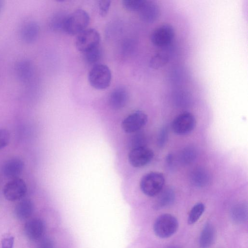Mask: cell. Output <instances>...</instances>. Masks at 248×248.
<instances>
[{
    "mask_svg": "<svg viewBox=\"0 0 248 248\" xmlns=\"http://www.w3.org/2000/svg\"><path fill=\"white\" fill-rule=\"evenodd\" d=\"M33 72L32 64L29 60H21L16 65V73L17 78L21 81H29L32 76Z\"/></svg>",
    "mask_w": 248,
    "mask_h": 248,
    "instance_id": "cell-16",
    "label": "cell"
},
{
    "mask_svg": "<svg viewBox=\"0 0 248 248\" xmlns=\"http://www.w3.org/2000/svg\"><path fill=\"white\" fill-rule=\"evenodd\" d=\"M36 248H54L53 242L49 238H44L38 243Z\"/></svg>",
    "mask_w": 248,
    "mask_h": 248,
    "instance_id": "cell-33",
    "label": "cell"
},
{
    "mask_svg": "<svg viewBox=\"0 0 248 248\" xmlns=\"http://www.w3.org/2000/svg\"><path fill=\"white\" fill-rule=\"evenodd\" d=\"M215 238V230L210 223L205 224L201 232L199 244L201 248H209L213 243Z\"/></svg>",
    "mask_w": 248,
    "mask_h": 248,
    "instance_id": "cell-19",
    "label": "cell"
},
{
    "mask_svg": "<svg viewBox=\"0 0 248 248\" xmlns=\"http://www.w3.org/2000/svg\"><path fill=\"white\" fill-rule=\"evenodd\" d=\"M175 36L173 27L170 24H162L154 29L150 39L152 44L156 46H168L173 41Z\"/></svg>",
    "mask_w": 248,
    "mask_h": 248,
    "instance_id": "cell-6",
    "label": "cell"
},
{
    "mask_svg": "<svg viewBox=\"0 0 248 248\" xmlns=\"http://www.w3.org/2000/svg\"><path fill=\"white\" fill-rule=\"evenodd\" d=\"M210 180L208 172L202 168L194 169L190 175V181L191 184L199 187H202L208 185Z\"/></svg>",
    "mask_w": 248,
    "mask_h": 248,
    "instance_id": "cell-18",
    "label": "cell"
},
{
    "mask_svg": "<svg viewBox=\"0 0 248 248\" xmlns=\"http://www.w3.org/2000/svg\"><path fill=\"white\" fill-rule=\"evenodd\" d=\"M196 123L195 118L191 113L184 112L180 114L173 120L172 129L176 134L185 135L194 129Z\"/></svg>",
    "mask_w": 248,
    "mask_h": 248,
    "instance_id": "cell-8",
    "label": "cell"
},
{
    "mask_svg": "<svg viewBox=\"0 0 248 248\" xmlns=\"http://www.w3.org/2000/svg\"><path fill=\"white\" fill-rule=\"evenodd\" d=\"M205 206L202 203H198L194 205L188 215L187 220L188 224H193L197 222L202 215Z\"/></svg>",
    "mask_w": 248,
    "mask_h": 248,
    "instance_id": "cell-24",
    "label": "cell"
},
{
    "mask_svg": "<svg viewBox=\"0 0 248 248\" xmlns=\"http://www.w3.org/2000/svg\"><path fill=\"white\" fill-rule=\"evenodd\" d=\"M160 11L159 6L154 1L145 0L138 11L140 19L143 22L152 23L158 18Z\"/></svg>",
    "mask_w": 248,
    "mask_h": 248,
    "instance_id": "cell-11",
    "label": "cell"
},
{
    "mask_svg": "<svg viewBox=\"0 0 248 248\" xmlns=\"http://www.w3.org/2000/svg\"><path fill=\"white\" fill-rule=\"evenodd\" d=\"M128 100V93L123 87H118L110 93L108 97L110 107L114 109H120L125 106Z\"/></svg>",
    "mask_w": 248,
    "mask_h": 248,
    "instance_id": "cell-13",
    "label": "cell"
},
{
    "mask_svg": "<svg viewBox=\"0 0 248 248\" xmlns=\"http://www.w3.org/2000/svg\"><path fill=\"white\" fill-rule=\"evenodd\" d=\"M10 140V134L5 129L0 128V150L7 145Z\"/></svg>",
    "mask_w": 248,
    "mask_h": 248,
    "instance_id": "cell-30",
    "label": "cell"
},
{
    "mask_svg": "<svg viewBox=\"0 0 248 248\" xmlns=\"http://www.w3.org/2000/svg\"><path fill=\"white\" fill-rule=\"evenodd\" d=\"M33 209V204L31 200L22 199L15 207V214L18 219L25 220L32 215Z\"/></svg>",
    "mask_w": 248,
    "mask_h": 248,
    "instance_id": "cell-17",
    "label": "cell"
},
{
    "mask_svg": "<svg viewBox=\"0 0 248 248\" xmlns=\"http://www.w3.org/2000/svg\"><path fill=\"white\" fill-rule=\"evenodd\" d=\"M178 228L177 219L172 215L164 214L159 216L154 224V231L158 237L166 238L172 236Z\"/></svg>",
    "mask_w": 248,
    "mask_h": 248,
    "instance_id": "cell-4",
    "label": "cell"
},
{
    "mask_svg": "<svg viewBox=\"0 0 248 248\" xmlns=\"http://www.w3.org/2000/svg\"><path fill=\"white\" fill-rule=\"evenodd\" d=\"M1 248H13L14 238L9 236L3 238L1 240Z\"/></svg>",
    "mask_w": 248,
    "mask_h": 248,
    "instance_id": "cell-32",
    "label": "cell"
},
{
    "mask_svg": "<svg viewBox=\"0 0 248 248\" xmlns=\"http://www.w3.org/2000/svg\"><path fill=\"white\" fill-rule=\"evenodd\" d=\"M129 143L131 149L146 146V137L143 133L138 131L131 137Z\"/></svg>",
    "mask_w": 248,
    "mask_h": 248,
    "instance_id": "cell-27",
    "label": "cell"
},
{
    "mask_svg": "<svg viewBox=\"0 0 248 248\" xmlns=\"http://www.w3.org/2000/svg\"></svg>",
    "mask_w": 248,
    "mask_h": 248,
    "instance_id": "cell-36",
    "label": "cell"
},
{
    "mask_svg": "<svg viewBox=\"0 0 248 248\" xmlns=\"http://www.w3.org/2000/svg\"><path fill=\"white\" fill-rule=\"evenodd\" d=\"M4 7V1L0 0V14L3 10Z\"/></svg>",
    "mask_w": 248,
    "mask_h": 248,
    "instance_id": "cell-35",
    "label": "cell"
},
{
    "mask_svg": "<svg viewBox=\"0 0 248 248\" xmlns=\"http://www.w3.org/2000/svg\"><path fill=\"white\" fill-rule=\"evenodd\" d=\"M27 186L23 180L19 178L12 179L3 187V194L9 201L22 200L27 193Z\"/></svg>",
    "mask_w": 248,
    "mask_h": 248,
    "instance_id": "cell-7",
    "label": "cell"
},
{
    "mask_svg": "<svg viewBox=\"0 0 248 248\" xmlns=\"http://www.w3.org/2000/svg\"><path fill=\"white\" fill-rule=\"evenodd\" d=\"M112 78L109 67L98 63L93 66L88 75L90 85L97 90H104L109 87Z\"/></svg>",
    "mask_w": 248,
    "mask_h": 248,
    "instance_id": "cell-2",
    "label": "cell"
},
{
    "mask_svg": "<svg viewBox=\"0 0 248 248\" xmlns=\"http://www.w3.org/2000/svg\"><path fill=\"white\" fill-rule=\"evenodd\" d=\"M158 195L154 207L156 209H160L171 204L175 199L174 191L170 188L162 190Z\"/></svg>",
    "mask_w": 248,
    "mask_h": 248,
    "instance_id": "cell-20",
    "label": "cell"
},
{
    "mask_svg": "<svg viewBox=\"0 0 248 248\" xmlns=\"http://www.w3.org/2000/svg\"><path fill=\"white\" fill-rule=\"evenodd\" d=\"M99 33L94 29H86L78 34L76 39L77 49L85 53L99 46L100 42Z\"/></svg>",
    "mask_w": 248,
    "mask_h": 248,
    "instance_id": "cell-5",
    "label": "cell"
},
{
    "mask_svg": "<svg viewBox=\"0 0 248 248\" xmlns=\"http://www.w3.org/2000/svg\"><path fill=\"white\" fill-rule=\"evenodd\" d=\"M145 0H124L123 5L127 10L132 12H138Z\"/></svg>",
    "mask_w": 248,
    "mask_h": 248,
    "instance_id": "cell-28",
    "label": "cell"
},
{
    "mask_svg": "<svg viewBox=\"0 0 248 248\" xmlns=\"http://www.w3.org/2000/svg\"><path fill=\"white\" fill-rule=\"evenodd\" d=\"M168 136V129L166 127H162L158 134L157 138V145L159 147H163L167 141Z\"/></svg>",
    "mask_w": 248,
    "mask_h": 248,
    "instance_id": "cell-31",
    "label": "cell"
},
{
    "mask_svg": "<svg viewBox=\"0 0 248 248\" xmlns=\"http://www.w3.org/2000/svg\"><path fill=\"white\" fill-rule=\"evenodd\" d=\"M89 22L88 13L82 9H77L66 16L63 31L71 35H78L87 29Z\"/></svg>",
    "mask_w": 248,
    "mask_h": 248,
    "instance_id": "cell-1",
    "label": "cell"
},
{
    "mask_svg": "<svg viewBox=\"0 0 248 248\" xmlns=\"http://www.w3.org/2000/svg\"><path fill=\"white\" fill-rule=\"evenodd\" d=\"M153 151L146 146L131 149L128 154V160L130 164L136 168L143 167L153 158Z\"/></svg>",
    "mask_w": 248,
    "mask_h": 248,
    "instance_id": "cell-10",
    "label": "cell"
},
{
    "mask_svg": "<svg viewBox=\"0 0 248 248\" xmlns=\"http://www.w3.org/2000/svg\"><path fill=\"white\" fill-rule=\"evenodd\" d=\"M66 16L62 13L54 16L50 21V27L54 31H63L64 24Z\"/></svg>",
    "mask_w": 248,
    "mask_h": 248,
    "instance_id": "cell-26",
    "label": "cell"
},
{
    "mask_svg": "<svg viewBox=\"0 0 248 248\" xmlns=\"http://www.w3.org/2000/svg\"><path fill=\"white\" fill-rule=\"evenodd\" d=\"M169 60V54L165 51H160L152 57L149 61V66L152 69L157 70L165 66Z\"/></svg>",
    "mask_w": 248,
    "mask_h": 248,
    "instance_id": "cell-21",
    "label": "cell"
},
{
    "mask_svg": "<svg viewBox=\"0 0 248 248\" xmlns=\"http://www.w3.org/2000/svg\"><path fill=\"white\" fill-rule=\"evenodd\" d=\"M39 33V27L34 21H30L24 25L20 31V37L26 43L34 42Z\"/></svg>",
    "mask_w": 248,
    "mask_h": 248,
    "instance_id": "cell-15",
    "label": "cell"
},
{
    "mask_svg": "<svg viewBox=\"0 0 248 248\" xmlns=\"http://www.w3.org/2000/svg\"><path fill=\"white\" fill-rule=\"evenodd\" d=\"M164 184L165 178L162 173L152 171L146 173L141 178L140 188L146 196L154 197L162 190Z\"/></svg>",
    "mask_w": 248,
    "mask_h": 248,
    "instance_id": "cell-3",
    "label": "cell"
},
{
    "mask_svg": "<svg viewBox=\"0 0 248 248\" xmlns=\"http://www.w3.org/2000/svg\"><path fill=\"white\" fill-rule=\"evenodd\" d=\"M84 59L86 62L89 65L94 66L98 64L101 59L102 51L100 46L90 50L85 53Z\"/></svg>",
    "mask_w": 248,
    "mask_h": 248,
    "instance_id": "cell-23",
    "label": "cell"
},
{
    "mask_svg": "<svg viewBox=\"0 0 248 248\" xmlns=\"http://www.w3.org/2000/svg\"><path fill=\"white\" fill-rule=\"evenodd\" d=\"M98 7L99 14L101 16H106L109 9L111 1L108 0H101L98 1Z\"/></svg>",
    "mask_w": 248,
    "mask_h": 248,
    "instance_id": "cell-29",
    "label": "cell"
},
{
    "mask_svg": "<svg viewBox=\"0 0 248 248\" xmlns=\"http://www.w3.org/2000/svg\"><path fill=\"white\" fill-rule=\"evenodd\" d=\"M231 217L236 223H241L247 218V207L244 204L235 205L231 211Z\"/></svg>",
    "mask_w": 248,
    "mask_h": 248,
    "instance_id": "cell-22",
    "label": "cell"
},
{
    "mask_svg": "<svg viewBox=\"0 0 248 248\" xmlns=\"http://www.w3.org/2000/svg\"><path fill=\"white\" fill-rule=\"evenodd\" d=\"M174 158L172 154H169L166 158V162L167 165L171 168L173 166Z\"/></svg>",
    "mask_w": 248,
    "mask_h": 248,
    "instance_id": "cell-34",
    "label": "cell"
},
{
    "mask_svg": "<svg viewBox=\"0 0 248 248\" xmlns=\"http://www.w3.org/2000/svg\"><path fill=\"white\" fill-rule=\"evenodd\" d=\"M24 165V162L19 158L10 159L4 164L2 167L3 173L9 178H18L23 171Z\"/></svg>",
    "mask_w": 248,
    "mask_h": 248,
    "instance_id": "cell-14",
    "label": "cell"
},
{
    "mask_svg": "<svg viewBox=\"0 0 248 248\" xmlns=\"http://www.w3.org/2000/svg\"><path fill=\"white\" fill-rule=\"evenodd\" d=\"M197 152L192 147H186L181 152L180 159L181 162L185 165L191 164L196 159Z\"/></svg>",
    "mask_w": 248,
    "mask_h": 248,
    "instance_id": "cell-25",
    "label": "cell"
},
{
    "mask_svg": "<svg viewBox=\"0 0 248 248\" xmlns=\"http://www.w3.org/2000/svg\"><path fill=\"white\" fill-rule=\"evenodd\" d=\"M45 229L42 220L34 218L28 220L25 224L24 231L26 236L31 240H38L43 235Z\"/></svg>",
    "mask_w": 248,
    "mask_h": 248,
    "instance_id": "cell-12",
    "label": "cell"
},
{
    "mask_svg": "<svg viewBox=\"0 0 248 248\" xmlns=\"http://www.w3.org/2000/svg\"><path fill=\"white\" fill-rule=\"evenodd\" d=\"M147 120V116L144 112L137 110L130 113L124 119L122 123V127L126 133H135L146 124Z\"/></svg>",
    "mask_w": 248,
    "mask_h": 248,
    "instance_id": "cell-9",
    "label": "cell"
}]
</instances>
